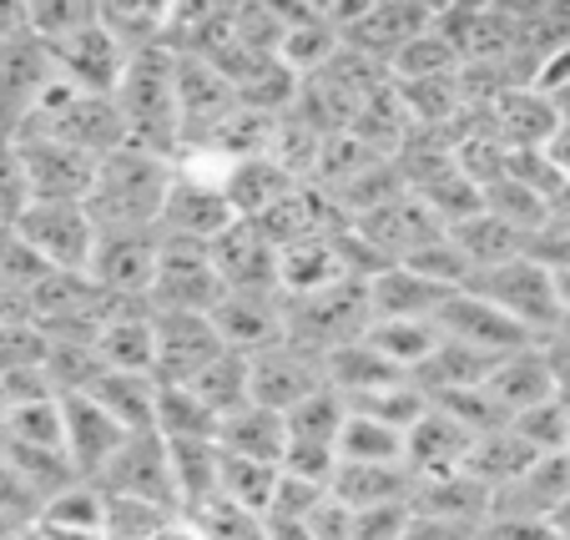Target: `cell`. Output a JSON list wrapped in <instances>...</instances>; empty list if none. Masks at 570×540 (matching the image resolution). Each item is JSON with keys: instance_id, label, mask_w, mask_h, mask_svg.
I'll return each instance as SVG.
<instances>
[{"instance_id": "21", "label": "cell", "mask_w": 570, "mask_h": 540, "mask_svg": "<svg viewBox=\"0 0 570 540\" xmlns=\"http://www.w3.org/2000/svg\"><path fill=\"white\" fill-rule=\"evenodd\" d=\"M414 475L404 465H334L328 480V500L344 510H379V505H410Z\"/></svg>"}, {"instance_id": "35", "label": "cell", "mask_w": 570, "mask_h": 540, "mask_svg": "<svg viewBox=\"0 0 570 540\" xmlns=\"http://www.w3.org/2000/svg\"><path fill=\"white\" fill-rule=\"evenodd\" d=\"M474 540H484V536H474Z\"/></svg>"}, {"instance_id": "17", "label": "cell", "mask_w": 570, "mask_h": 540, "mask_svg": "<svg viewBox=\"0 0 570 540\" xmlns=\"http://www.w3.org/2000/svg\"><path fill=\"white\" fill-rule=\"evenodd\" d=\"M91 354L101 369H117V374H157V324H151V308H127L117 303L107 314V324L91 338Z\"/></svg>"}, {"instance_id": "14", "label": "cell", "mask_w": 570, "mask_h": 540, "mask_svg": "<svg viewBox=\"0 0 570 540\" xmlns=\"http://www.w3.org/2000/svg\"><path fill=\"white\" fill-rule=\"evenodd\" d=\"M213 268L233 293H278V248L253 223H233L213 243ZM283 298V293H278Z\"/></svg>"}, {"instance_id": "28", "label": "cell", "mask_w": 570, "mask_h": 540, "mask_svg": "<svg viewBox=\"0 0 570 540\" xmlns=\"http://www.w3.org/2000/svg\"><path fill=\"white\" fill-rule=\"evenodd\" d=\"M187 390H193L197 400L217 414V420H223V414H233L237 404H248V359L227 354V348H223V354H217L213 364H207L203 374L187 384Z\"/></svg>"}, {"instance_id": "27", "label": "cell", "mask_w": 570, "mask_h": 540, "mask_svg": "<svg viewBox=\"0 0 570 540\" xmlns=\"http://www.w3.org/2000/svg\"><path fill=\"white\" fill-rule=\"evenodd\" d=\"M217 414L187 384H157V434L161 440H213Z\"/></svg>"}, {"instance_id": "6", "label": "cell", "mask_w": 570, "mask_h": 540, "mask_svg": "<svg viewBox=\"0 0 570 540\" xmlns=\"http://www.w3.org/2000/svg\"><path fill=\"white\" fill-rule=\"evenodd\" d=\"M318 390H323V354L298 344V338L283 334L273 348L248 359V400L263 404V410L288 414L293 404H303Z\"/></svg>"}, {"instance_id": "16", "label": "cell", "mask_w": 570, "mask_h": 540, "mask_svg": "<svg viewBox=\"0 0 570 540\" xmlns=\"http://www.w3.org/2000/svg\"><path fill=\"white\" fill-rule=\"evenodd\" d=\"M490 510H495V495L474 475H464V470L414 480V490H410V516L450 520V526H464L474 536H480V526H490Z\"/></svg>"}, {"instance_id": "20", "label": "cell", "mask_w": 570, "mask_h": 540, "mask_svg": "<svg viewBox=\"0 0 570 540\" xmlns=\"http://www.w3.org/2000/svg\"><path fill=\"white\" fill-rule=\"evenodd\" d=\"M474 434L460 430L444 410H424V420L404 434V470L414 480H430V475H450V470L464 465V454H470Z\"/></svg>"}, {"instance_id": "12", "label": "cell", "mask_w": 570, "mask_h": 540, "mask_svg": "<svg viewBox=\"0 0 570 540\" xmlns=\"http://www.w3.org/2000/svg\"><path fill=\"white\" fill-rule=\"evenodd\" d=\"M434 328H440V338H450V344H464V348L490 354V359H505V354H515V348L535 344V338H525L500 308H490V303L470 288L444 298V308L434 314Z\"/></svg>"}, {"instance_id": "23", "label": "cell", "mask_w": 570, "mask_h": 540, "mask_svg": "<svg viewBox=\"0 0 570 540\" xmlns=\"http://www.w3.org/2000/svg\"><path fill=\"white\" fill-rule=\"evenodd\" d=\"M450 233V243L460 248V258L470 263V278L474 273H484V268H500V263H510V258H525V233H515L510 223H500L495 213H470V217H460L454 227H444Z\"/></svg>"}, {"instance_id": "8", "label": "cell", "mask_w": 570, "mask_h": 540, "mask_svg": "<svg viewBox=\"0 0 570 540\" xmlns=\"http://www.w3.org/2000/svg\"><path fill=\"white\" fill-rule=\"evenodd\" d=\"M233 223L237 217H233V207H227L223 187H207V183H197V177H187V173L173 167V187H167L161 213H157V238L203 243V248H213Z\"/></svg>"}, {"instance_id": "11", "label": "cell", "mask_w": 570, "mask_h": 540, "mask_svg": "<svg viewBox=\"0 0 570 540\" xmlns=\"http://www.w3.org/2000/svg\"><path fill=\"white\" fill-rule=\"evenodd\" d=\"M51 66H56L61 81H71V87L87 91V97H117L121 71H127V51H121V41L101 26V16H97L87 31H76L71 41L56 46Z\"/></svg>"}, {"instance_id": "33", "label": "cell", "mask_w": 570, "mask_h": 540, "mask_svg": "<svg viewBox=\"0 0 570 540\" xmlns=\"http://www.w3.org/2000/svg\"><path fill=\"white\" fill-rule=\"evenodd\" d=\"M151 540H207V536L193 516H173V520H161V526L151 530Z\"/></svg>"}, {"instance_id": "24", "label": "cell", "mask_w": 570, "mask_h": 540, "mask_svg": "<svg viewBox=\"0 0 570 540\" xmlns=\"http://www.w3.org/2000/svg\"><path fill=\"white\" fill-rule=\"evenodd\" d=\"M368 348H374L384 364H394L399 374L410 379L414 369L424 364V359L434 354V344H440V328L430 324V318H368L364 334Z\"/></svg>"}, {"instance_id": "25", "label": "cell", "mask_w": 570, "mask_h": 540, "mask_svg": "<svg viewBox=\"0 0 570 540\" xmlns=\"http://www.w3.org/2000/svg\"><path fill=\"white\" fill-rule=\"evenodd\" d=\"M495 111L510 151H540L550 141V131L560 127V111L546 91H510V97H500Z\"/></svg>"}, {"instance_id": "3", "label": "cell", "mask_w": 570, "mask_h": 540, "mask_svg": "<svg viewBox=\"0 0 570 540\" xmlns=\"http://www.w3.org/2000/svg\"><path fill=\"white\" fill-rule=\"evenodd\" d=\"M11 238L31 248L46 273L81 278L91 248H97V223H91L87 203H26L11 217Z\"/></svg>"}, {"instance_id": "26", "label": "cell", "mask_w": 570, "mask_h": 540, "mask_svg": "<svg viewBox=\"0 0 570 540\" xmlns=\"http://www.w3.org/2000/svg\"><path fill=\"white\" fill-rule=\"evenodd\" d=\"M338 465H404V434L368 414H344V430L334 440Z\"/></svg>"}, {"instance_id": "9", "label": "cell", "mask_w": 570, "mask_h": 540, "mask_svg": "<svg viewBox=\"0 0 570 540\" xmlns=\"http://www.w3.org/2000/svg\"><path fill=\"white\" fill-rule=\"evenodd\" d=\"M97 485L107 495H127V500H147V505L177 510V490H173V465H167V440L161 434H127L111 465L97 475ZM183 516V510H177Z\"/></svg>"}, {"instance_id": "30", "label": "cell", "mask_w": 570, "mask_h": 540, "mask_svg": "<svg viewBox=\"0 0 570 540\" xmlns=\"http://www.w3.org/2000/svg\"><path fill=\"white\" fill-rule=\"evenodd\" d=\"M399 540H474V530L464 526H450V520H430V516H410L404 536Z\"/></svg>"}, {"instance_id": "19", "label": "cell", "mask_w": 570, "mask_h": 540, "mask_svg": "<svg viewBox=\"0 0 570 540\" xmlns=\"http://www.w3.org/2000/svg\"><path fill=\"white\" fill-rule=\"evenodd\" d=\"M213 444L233 460H258V465H278L288 450V424L283 414L263 410V404H237L233 414H223L213 430Z\"/></svg>"}, {"instance_id": "4", "label": "cell", "mask_w": 570, "mask_h": 540, "mask_svg": "<svg viewBox=\"0 0 570 540\" xmlns=\"http://www.w3.org/2000/svg\"><path fill=\"white\" fill-rule=\"evenodd\" d=\"M157 258L161 238L151 227H97V248H91L81 278L111 303L147 298L151 278H157Z\"/></svg>"}, {"instance_id": "31", "label": "cell", "mask_w": 570, "mask_h": 540, "mask_svg": "<svg viewBox=\"0 0 570 540\" xmlns=\"http://www.w3.org/2000/svg\"><path fill=\"white\" fill-rule=\"evenodd\" d=\"M21 36H31V6H21V0H0V46L21 41Z\"/></svg>"}, {"instance_id": "15", "label": "cell", "mask_w": 570, "mask_h": 540, "mask_svg": "<svg viewBox=\"0 0 570 540\" xmlns=\"http://www.w3.org/2000/svg\"><path fill=\"white\" fill-rule=\"evenodd\" d=\"M480 390L490 394V404H495L505 420L535 410V404L560 400L556 374H550V359H546V348L540 344H525V348H515V354H505L495 369H490V379H484Z\"/></svg>"}, {"instance_id": "10", "label": "cell", "mask_w": 570, "mask_h": 540, "mask_svg": "<svg viewBox=\"0 0 570 540\" xmlns=\"http://www.w3.org/2000/svg\"><path fill=\"white\" fill-rule=\"evenodd\" d=\"M207 324H213L217 344H223L227 354H243V359L263 354V348H273L288 334L278 293H233L227 288L223 298H217V308L207 314Z\"/></svg>"}, {"instance_id": "1", "label": "cell", "mask_w": 570, "mask_h": 540, "mask_svg": "<svg viewBox=\"0 0 570 540\" xmlns=\"http://www.w3.org/2000/svg\"><path fill=\"white\" fill-rule=\"evenodd\" d=\"M167 187H173V157H157L127 141L97 163L87 187V213L97 227H151L157 233Z\"/></svg>"}, {"instance_id": "34", "label": "cell", "mask_w": 570, "mask_h": 540, "mask_svg": "<svg viewBox=\"0 0 570 540\" xmlns=\"http://www.w3.org/2000/svg\"><path fill=\"white\" fill-rule=\"evenodd\" d=\"M556 293H560V314H570V268L556 273Z\"/></svg>"}, {"instance_id": "29", "label": "cell", "mask_w": 570, "mask_h": 540, "mask_svg": "<svg viewBox=\"0 0 570 540\" xmlns=\"http://www.w3.org/2000/svg\"><path fill=\"white\" fill-rule=\"evenodd\" d=\"M344 414H348V404L338 400L328 384H323L318 394H308L303 404H293V410L283 414V424H288V440H298V444H328V450H334L338 430H344Z\"/></svg>"}, {"instance_id": "5", "label": "cell", "mask_w": 570, "mask_h": 540, "mask_svg": "<svg viewBox=\"0 0 570 540\" xmlns=\"http://www.w3.org/2000/svg\"><path fill=\"white\" fill-rule=\"evenodd\" d=\"M223 278L213 268V253L203 243H173L161 238V258H157V278H151V314H213L223 298Z\"/></svg>"}, {"instance_id": "18", "label": "cell", "mask_w": 570, "mask_h": 540, "mask_svg": "<svg viewBox=\"0 0 570 540\" xmlns=\"http://www.w3.org/2000/svg\"><path fill=\"white\" fill-rule=\"evenodd\" d=\"M460 288H444L430 283L424 273L404 268V263H389L374 278H364V298H368V318H430L444 308V298Z\"/></svg>"}, {"instance_id": "22", "label": "cell", "mask_w": 570, "mask_h": 540, "mask_svg": "<svg viewBox=\"0 0 570 540\" xmlns=\"http://www.w3.org/2000/svg\"><path fill=\"white\" fill-rule=\"evenodd\" d=\"M87 400H97L127 434H157V379L151 374H117V369H101V374L91 379Z\"/></svg>"}, {"instance_id": "13", "label": "cell", "mask_w": 570, "mask_h": 540, "mask_svg": "<svg viewBox=\"0 0 570 540\" xmlns=\"http://www.w3.org/2000/svg\"><path fill=\"white\" fill-rule=\"evenodd\" d=\"M151 324H157V374H151L157 384H193L223 354L203 314H151Z\"/></svg>"}, {"instance_id": "32", "label": "cell", "mask_w": 570, "mask_h": 540, "mask_svg": "<svg viewBox=\"0 0 570 540\" xmlns=\"http://www.w3.org/2000/svg\"><path fill=\"white\" fill-rule=\"evenodd\" d=\"M540 151H546V163H550V173H556V177H560V183H570V117H566V121H560V127H556V131H550V141H546V147H540Z\"/></svg>"}, {"instance_id": "7", "label": "cell", "mask_w": 570, "mask_h": 540, "mask_svg": "<svg viewBox=\"0 0 570 540\" xmlns=\"http://www.w3.org/2000/svg\"><path fill=\"white\" fill-rule=\"evenodd\" d=\"M56 410H61V454L66 465H71L76 480H91L111 465V454L127 444V430L101 410L97 400L87 394H56Z\"/></svg>"}, {"instance_id": "2", "label": "cell", "mask_w": 570, "mask_h": 540, "mask_svg": "<svg viewBox=\"0 0 570 540\" xmlns=\"http://www.w3.org/2000/svg\"><path fill=\"white\" fill-rule=\"evenodd\" d=\"M464 288L480 293L490 308H500V314H505L525 338H535V344L556 334L560 318H566L560 314L556 273L535 258H510V263H500V268H484V273H474Z\"/></svg>"}]
</instances>
